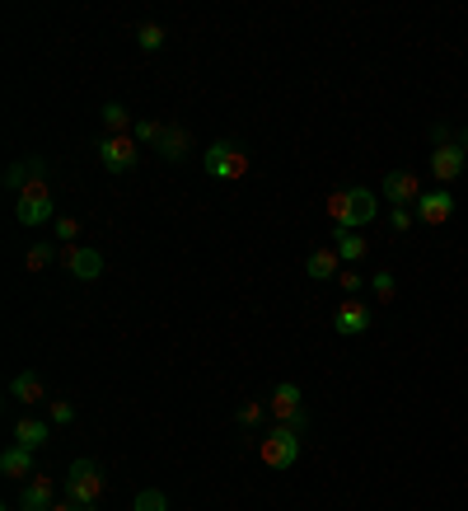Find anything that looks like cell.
I'll use <instances>...</instances> for the list:
<instances>
[{
  "instance_id": "16",
  "label": "cell",
  "mask_w": 468,
  "mask_h": 511,
  "mask_svg": "<svg viewBox=\"0 0 468 511\" xmlns=\"http://www.w3.org/2000/svg\"><path fill=\"white\" fill-rule=\"evenodd\" d=\"M14 441L28 451H43L47 441H52V422H38V418H20L14 422Z\"/></svg>"
},
{
  "instance_id": "33",
  "label": "cell",
  "mask_w": 468,
  "mask_h": 511,
  "mask_svg": "<svg viewBox=\"0 0 468 511\" xmlns=\"http://www.w3.org/2000/svg\"><path fill=\"white\" fill-rule=\"evenodd\" d=\"M455 141H459V145H464V151H468V131H459V137H455Z\"/></svg>"
},
{
  "instance_id": "4",
  "label": "cell",
  "mask_w": 468,
  "mask_h": 511,
  "mask_svg": "<svg viewBox=\"0 0 468 511\" xmlns=\"http://www.w3.org/2000/svg\"><path fill=\"white\" fill-rule=\"evenodd\" d=\"M258 460H262L267 469H291L295 460H300V432H295L291 422H277L272 432L258 441Z\"/></svg>"
},
{
  "instance_id": "24",
  "label": "cell",
  "mask_w": 468,
  "mask_h": 511,
  "mask_svg": "<svg viewBox=\"0 0 468 511\" xmlns=\"http://www.w3.org/2000/svg\"><path fill=\"white\" fill-rule=\"evenodd\" d=\"M131 511H169V498H164L160 488H141V492H136V507H131Z\"/></svg>"
},
{
  "instance_id": "11",
  "label": "cell",
  "mask_w": 468,
  "mask_h": 511,
  "mask_svg": "<svg viewBox=\"0 0 468 511\" xmlns=\"http://www.w3.org/2000/svg\"><path fill=\"white\" fill-rule=\"evenodd\" d=\"M464 145L459 141H445V145H436V151H431V174H436L441 178V188L445 184H455V178L464 174Z\"/></svg>"
},
{
  "instance_id": "10",
  "label": "cell",
  "mask_w": 468,
  "mask_h": 511,
  "mask_svg": "<svg viewBox=\"0 0 468 511\" xmlns=\"http://www.w3.org/2000/svg\"><path fill=\"white\" fill-rule=\"evenodd\" d=\"M384 197H389L394 207H417V202H422V178L408 174V169L384 174Z\"/></svg>"
},
{
  "instance_id": "15",
  "label": "cell",
  "mask_w": 468,
  "mask_h": 511,
  "mask_svg": "<svg viewBox=\"0 0 468 511\" xmlns=\"http://www.w3.org/2000/svg\"><path fill=\"white\" fill-rule=\"evenodd\" d=\"M338 249H314L309 258H305V272L314 277V282H338L342 277V268H338Z\"/></svg>"
},
{
  "instance_id": "12",
  "label": "cell",
  "mask_w": 468,
  "mask_h": 511,
  "mask_svg": "<svg viewBox=\"0 0 468 511\" xmlns=\"http://www.w3.org/2000/svg\"><path fill=\"white\" fill-rule=\"evenodd\" d=\"M412 211H417V221H426V225H445L449 216H455V193H449V188L422 193V202H417Z\"/></svg>"
},
{
  "instance_id": "19",
  "label": "cell",
  "mask_w": 468,
  "mask_h": 511,
  "mask_svg": "<svg viewBox=\"0 0 468 511\" xmlns=\"http://www.w3.org/2000/svg\"><path fill=\"white\" fill-rule=\"evenodd\" d=\"M188 145H192L188 127H164V137H160L155 151H160L164 160H183V155H188Z\"/></svg>"
},
{
  "instance_id": "6",
  "label": "cell",
  "mask_w": 468,
  "mask_h": 511,
  "mask_svg": "<svg viewBox=\"0 0 468 511\" xmlns=\"http://www.w3.org/2000/svg\"><path fill=\"white\" fill-rule=\"evenodd\" d=\"M94 151H98V160H104V169H113V174H131L136 160H141L136 137H98Z\"/></svg>"
},
{
  "instance_id": "30",
  "label": "cell",
  "mask_w": 468,
  "mask_h": 511,
  "mask_svg": "<svg viewBox=\"0 0 468 511\" xmlns=\"http://www.w3.org/2000/svg\"><path fill=\"white\" fill-rule=\"evenodd\" d=\"M338 287L347 291V301H351V295H361L365 282H361V272H342V277H338Z\"/></svg>"
},
{
  "instance_id": "13",
  "label": "cell",
  "mask_w": 468,
  "mask_h": 511,
  "mask_svg": "<svg viewBox=\"0 0 468 511\" xmlns=\"http://www.w3.org/2000/svg\"><path fill=\"white\" fill-rule=\"evenodd\" d=\"M57 507V483L47 474H33L20 492V511H52Z\"/></svg>"
},
{
  "instance_id": "14",
  "label": "cell",
  "mask_w": 468,
  "mask_h": 511,
  "mask_svg": "<svg viewBox=\"0 0 468 511\" xmlns=\"http://www.w3.org/2000/svg\"><path fill=\"white\" fill-rule=\"evenodd\" d=\"M10 399H20V404H43L47 399V385H43V375L38 371H20V375H14V381H10Z\"/></svg>"
},
{
  "instance_id": "29",
  "label": "cell",
  "mask_w": 468,
  "mask_h": 511,
  "mask_svg": "<svg viewBox=\"0 0 468 511\" xmlns=\"http://www.w3.org/2000/svg\"><path fill=\"white\" fill-rule=\"evenodd\" d=\"M52 422H57V427H71V422H75V404L52 399Z\"/></svg>"
},
{
  "instance_id": "31",
  "label": "cell",
  "mask_w": 468,
  "mask_h": 511,
  "mask_svg": "<svg viewBox=\"0 0 468 511\" xmlns=\"http://www.w3.org/2000/svg\"><path fill=\"white\" fill-rule=\"evenodd\" d=\"M239 422H244V427H258V422H262V404H244V408H239Z\"/></svg>"
},
{
  "instance_id": "3",
  "label": "cell",
  "mask_w": 468,
  "mask_h": 511,
  "mask_svg": "<svg viewBox=\"0 0 468 511\" xmlns=\"http://www.w3.org/2000/svg\"><path fill=\"white\" fill-rule=\"evenodd\" d=\"M66 498H71L75 507L94 511L98 502H104V469H98L94 460H75V465L66 469Z\"/></svg>"
},
{
  "instance_id": "27",
  "label": "cell",
  "mask_w": 468,
  "mask_h": 511,
  "mask_svg": "<svg viewBox=\"0 0 468 511\" xmlns=\"http://www.w3.org/2000/svg\"><path fill=\"white\" fill-rule=\"evenodd\" d=\"M370 291H375V301H394V291H398L394 272H375L370 277Z\"/></svg>"
},
{
  "instance_id": "23",
  "label": "cell",
  "mask_w": 468,
  "mask_h": 511,
  "mask_svg": "<svg viewBox=\"0 0 468 511\" xmlns=\"http://www.w3.org/2000/svg\"><path fill=\"white\" fill-rule=\"evenodd\" d=\"M136 43H141V52H160L164 47V24H136Z\"/></svg>"
},
{
  "instance_id": "8",
  "label": "cell",
  "mask_w": 468,
  "mask_h": 511,
  "mask_svg": "<svg viewBox=\"0 0 468 511\" xmlns=\"http://www.w3.org/2000/svg\"><path fill=\"white\" fill-rule=\"evenodd\" d=\"M61 258H66V272H71L75 282H98V277H104V254L98 249L71 244V249H61Z\"/></svg>"
},
{
  "instance_id": "21",
  "label": "cell",
  "mask_w": 468,
  "mask_h": 511,
  "mask_svg": "<svg viewBox=\"0 0 468 511\" xmlns=\"http://www.w3.org/2000/svg\"><path fill=\"white\" fill-rule=\"evenodd\" d=\"M104 127H108V137H131V127H136V122H131L127 104H117V98H113V104H104Z\"/></svg>"
},
{
  "instance_id": "20",
  "label": "cell",
  "mask_w": 468,
  "mask_h": 511,
  "mask_svg": "<svg viewBox=\"0 0 468 511\" xmlns=\"http://www.w3.org/2000/svg\"><path fill=\"white\" fill-rule=\"evenodd\" d=\"M43 169H47V164H43L38 155H33V160H14L10 169H5V188H14V193H24V184H28V178H38Z\"/></svg>"
},
{
  "instance_id": "7",
  "label": "cell",
  "mask_w": 468,
  "mask_h": 511,
  "mask_svg": "<svg viewBox=\"0 0 468 511\" xmlns=\"http://www.w3.org/2000/svg\"><path fill=\"white\" fill-rule=\"evenodd\" d=\"M267 408H272V418L277 422H291L295 427V432H305V394H300V385H291V381H281L277 389H272V404H267Z\"/></svg>"
},
{
  "instance_id": "9",
  "label": "cell",
  "mask_w": 468,
  "mask_h": 511,
  "mask_svg": "<svg viewBox=\"0 0 468 511\" xmlns=\"http://www.w3.org/2000/svg\"><path fill=\"white\" fill-rule=\"evenodd\" d=\"M332 328H338L342 338H361L365 328H370V305H365L361 295L342 301V305H338V315H332Z\"/></svg>"
},
{
  "instance_id": "18",
  "label": "cell",
  "mask_w": 468,
  "mask_h": 511,
  "mask_svg": "<svg viewBox=\"0 0 468 511\" xmlns=\"http://www.w3.org/2000/svg\"><path fill=\"white\" fill-rule=\"evenodd\" d=\"M332 249H338L342 263H361L365 254H370V244H365L361 230H338V244H332Z\"/></svg>"
},
{
  "instance_id": "28",
  "label": "cell",
  "mask_w": 468,
  "mask_h": 511,
  "mask_svg": "<svg viewBox=\"0 0 468 511\" xmlns=\"http://www.w3.org/2000/svg\"><path fill=\"white\" fill-rule=\"evenodd\" d=\"M389 225H394V235H408V230L417 225V211H412V207H394Z\"/></svg>"
},
{
  "instance_id": "1",
  "label": "cell",
  "mask_w": 468,
  "mask_h": 511,
  "mask_svg": "<svg viewBox=\"0 0 468 511\" xmlns=\"http://www.w3.org/2000/svg\"><path fill=\"white\" fill-rule=\"evenodd\" d=\"M379 216V197L370 188H332L328 193V221L338 230H365Z\"/></svg>"
},
{
  "instance_id": "17",
  "label": "cell",
  "mask_w": 468,
  "mask_h": 511,
  "mask_svg": "<svg viewBox=\"0 0 468 511\" xmlns=\"http://www.w3.org/2000/svg\"><path fill=\"white\" fill-rule=\"evenodd\" d=\"M0 474H10V479H28V474H33V451L14 441V446L0 455Z\"/></svg>"
},
{
  "instance_id": "2",
  "label": "cell",
  "mask_w": 468,
  "mask_h": 511,
  "mask_svg": "<svg viewBox=\"0 0 468 511\" xmlns=\"http://www.w3.org/2000/svg\"><path fill=\"white\" fill-rule=\"evenodd\" d=\"M14 221H20V225H47V221H57V197H52V188H47L43 174L24 184L20 202H14Z\"/></svg>"
},
{
  "instance_id": "26",
  "label": "cell",
  "mask_w": 468,
  "mask_h": 511,
  "mask_svg": "<svg viewBox=\"0 0 468 511\" xmlns=\"http://www.w3.org/2000/svg\"><path fill=\"white\" fill-rule=\"evenodd\" d=\"M52 230H57V244H66V249H71V244L80 240V221H75V216H57Z\"/></svg>"
},
{
  "instance_id": "32",
  "label": "cell",
  "mask_w": 468,
  "mask_h": 511,
  "mask_svg": "<svg viewBox=\"0 0 468 511\" xmlns=\"http://www.w3.org/2000/svg\"><path fill=\"white\" fill-rule=\"evenodd\" d=\"M52 511H85V507H75V502H71V498H66V502H57V507H52Z\"/></svg>"
},
{
  "instance_id": "5",
  "label": "cell",
  "mask_w": 468,
  "mask_h": 511,
  "mask_svg": "<svg viewBox=\"0 0 468 511\" xmlns=\"http://www.w3.org/2000/svg\"><path fill=\"white\" fill-rule=\"evenodd\" d=\"M207 174H211V178H221V184H239V178L248 174V155H244V145H234V141H215L211 151H207Z\"/></svg>"
},
{
  "instance_id": "25",
  "label": "cell",
  "mask_w": 468,
  "mask_h": 511,
  "mask_svg": "<svg viewBox=\"0 0 468 511\" xmlns=\"http://www.w3.org/2000/svg\"><path fill=\"white\" fill-rule=\"evenodd\" d=\"M131 137H136V141H145V145H160V137H164V122H155V118H141L136 127H131Z\"/></svg>"
},
{
  "instance_id": "22",
  "label": "cell",
  "mask_w": 468,
  "mask_h": 511,
  "mask_svg": "<svg viewBox=\"0 0 468 511\" xmlns=\"http://www.w3.org/2000/svg\"><path fill=\"white\" fill-rule=\"evenodd\" d=\"M57 254H61L57 244H33V249L24 254V268H28V272H43V268H52Z\"/></svg>"
}]
</instances>
